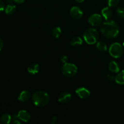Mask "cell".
<instances>
[{
	"instance_id": "obj_1",
	"label": "cell",
	"mask_w": 124,
	"mask_h": 124,
	"mask_svg": "<svg viewBox=\"0 0 124 124\" xmlns=\"http://www.w3.org/2000/svg\"><path fill=\"white\" fill-rule=\"evenodd\" d=\"M100 29L102 34L108 39L115 38L119 33V27L114 21H108L103 23Z\"/></svg>"
},
{
	"instance_id": "obj_2",
	"label": "cell",
	"mask_w": 124,
	"mask_h": 124,
	"mask_svg": "<svg viewBox=\"0 0 124 124\" xmlns=\"http://www.w3.org/2000/svg\"><path fill=\"white\" fill-rule=\"evenodd\" d=\"M31 99L34 105L38 107H44L48 104L50 96L44 91H36L31 96Z\"/></svg>"
},
{
	"instance_id": "obj_3",
	"label": "cell",
	"mask_w": 124,
	"mask_h": 124,
	"mask_svg": "<svg viewBox=\"0 0 124 124\" xmlns=\"http://www.w3.org/2000/svg\"><path fill=\"white\" fill-rule=\"evenodd\" d=\"M99 32L94 28L88 29L83 35L84 40L90 45H93L96 43L99 39Z\"/></svg>"
},
{
	"instance_id": "obj_4",
	"label": "cell",
	"mask_w": 124,
	"mask_h": 124,
	"mask_svg": "<svg viewBox=\"0 0 124 124\" xmlns=\"http://www.w3.org/2000/svg\"><path fill=\"white\" fill-rule=\"evenodd\" d=\"M62 72L66 77L71 78L75 76L78 73V67L75 64L66 62L62 67Z\"/></svg>"
},
{
	"instance_id": "obj_5",
	"label": "cell",
	"mask_w": 124,
	"mask_h": 124,
	"mask_svg": "<svg viewBox=\"0 0 124 124\" xmlns=\"http://www.w3.org/2000/svg\"><path fill=\"white\" fill-rule=\"evenodd\" d=\"M123 52V47L118 42H114L109 47V53L115 58H119L122 56Z\"/></svg>"
},
{
	"instance_id": "obj_6",
	"label": "cell",
	"mask_w": 124,
	"mask_h": 124,
	"mask_svg": "<svg viewBox=\"0 0 124 124\" xmlns=\"http://www.w3.org/2000/svg\"><path fill=\"white\" fill-rule=\"evenodd\" d=\"M88 23L92 26H98L102 23V18L99 14L94 13L89 16Z\"/></svg>"
},
{
	"instance_id": "obj_7",
	"label": "cell",
	"mask_w": 124,
	"mask_h": 124,
	"mask_svg": "<svg viewBox=\"0 0 124 124\" xmlns=\"http://www.w3.org/2000/svg\"><path fill=\"white\" fill-rule=\"evenodd\" d=\"M76 93L81 99H87L90 96V92L85 87H79L76 90Z\"/></svg>"
},
{
	"instance_id": "obj_8",
	"label": "cell",
	"mask_w": 124,
	"mask_h": 124,
	"mask_svg": "<svg viewBox=\"0 0 124 124\" xmlns=\"http://www.w3.org/2000/svg\"><path fill=\"white\" fill-rule=\"evenodd\" d=\"M70 15L75 19H80L83 16V12L82 10L77 6H73L70 10Z\"/></svg>"
},
{
	"instance_id": "obj_9",
	"label": "cell",
	"mask_w": 124,
	"mask_h": 124,
	"mask_svg": "<svg viewBox=\"0 0 124 124\" xmlns=\"http://www.w3.org/2000/svg\"><path fill=\"white\" fill-rule=\"evenodd\" d=\"M71 98V94L69 92H63L61 93L58 98V101L59 103L61 104H66L69 102Z\"/></svg>"
},
{
	"instance_id": "obj_10",
	"label": "cell",
	"mask_w": 124,
	"mask_h": 124,
	"mask_svg": "<svg viewBox=\"0 0 124 124\" xmlns=\"http://www.w3.org/2000/svg\"><path fill=\"white\" fill-rule=\"evenodd\" d=\"M18 116L21 121L24 122H29L31 119V116H30V113L25 110L19 111L18 113Z\"/></svg>"
},
{
	"instance_id": "obj_11",
	"label": "cell",
	"mask_w": 124,
	"mask_h": 124,
	"mask_svg": "<svg viewBox=\"0 0 124 124\" xmlns=\"http://www.w3.org/2000/svg\"><path fill=\"white\" fill-rule=\"evenodd\" d=\"M31 98V94L27 90H23L19 93L18 96V100L22 102H25L28 101Z\"/></svg>"
},
{
	"instance_id": "obj_12",
	"label": "cell",
	"mask_w": 124,
	"mask_h": 124,
	"mask_svg": "<svg viewBox=\"0 0 124 124\" xmlns=\"http://www.w3.org/2000/svg\"><path fill=\"white\" fill-rule=\"evenodd\" d=\"M108 69L110 71L115 73H117L120 71V66L119 64L117 62L113 61L109 63Z\"/></svg>"
},
{
	"instance_id": "obj_13",
	"label": "cell",
	"mask_w": 124,
	"mask_h": 124,
	"mask_svg": "<svg viewBox=\"0 0 124 124\" xmlns=\"http://www.w3.org/2000/svg\"><path fill=\"white\" fill-rule=\"evenodd\" d=\"M27 71L31 75H36L39 71V65L38 64H31L27 68Z\"/></svg>"
},
{
	"instance_id": "obj_14",
	"label": "cell",
	"mask_w": 124,
	"mask_h": 124,
	"mask_svg": "<svg viewBox=\"0 0 124 124\" xmlns=\"http://www.w3.org/2000/svg\"><path fill=\"white\" fill-rule=\"evenodd\" d=\"M101 13L103 17L107 21L109 20L112 17L113 15L112 10L109 7H104L102 10Z\"/></svg>"
},
{
	"instance_id": "obj_15",
	"label": "cell",
	"mask_w": 124,
	"mask_h": 124,
	"mask_svg": "<svg viewBox=\"0 0 124 124\" xmlns=\"http://www.w3.org/2000/svg\"><path fill=\"white\" fill-rule=\"evenodd\" d=\"M115 81L119 85H124V70L117 73V75L115 77Z\"/></svg>"
},
{
	"instance_id": "obj_16",
	"label": "cell",
	"mask_w": 124,
	"mask_h": 124,
	"mask_svg": "<svg viewBox=\"0 0 124 124\" xmlns=\"http://www.w3.org/2000/svg\"><path fill=\"white\" fill-rule=\"evenodd\" d=\"M1 122L4 124H8L12 121V116L9 114H3L0 117Z\"/></svg>"
},
{
	"instance_id": "obj_17",
	"label": "cell",
	"mask_w": 124,
	"mask_h": 124,
	"mask_svg": "<svg viewBox=\"0 0 124 124\" xmlns=\"http://www.w3.org/2000/svg\"><path fill=\"white\" fill-rule=\"evenodd\" d=\"M16 6L13 4H8L5 8V12L7 15H12L15 12Z\"/></svg>"
},
{
	"instance_id": "obj_18",
	"label": "cell",
	"mask_w": 124,
	"mask_h": 124,
	"mask_svg": "<svg viewBox=\"0 0 124 124\" xmlns=\"http://www.w3.org/2000/svg\"><path fill=\"white\" fill-rule=\"evenodd\" d=\"M82 42H83V40L80 36H76L71 39L70 44L72 46H78L82 44Z\"/></svg>"
},
{
	"instance_id": "obj_19",
	"label": "cell",
	"mask_w": 124,
	"mask_h": 124,
	"mask_svg": "<svg viewBox=\"0 0 124 124\" xmlns=\"http://www.w3.org/2000/svg\"><path fill=\"white\" fill-rule=\"evenodd\" d=\"M97 49L101 52H105L107 50V45L103 41H99L96 44Z\"/></svg>"
},
{
	"instance_id": "obj_20",
	"label": "cell",
	"mask_w": 124,
	"mask_h": 124,
	"mask_svg": "<svg viewBox=\"0 0 124 124\" xmlns=\"http://www.w3.org/2000/svg\"><path fill=\"white\" fill-rule=\"evenodd\" d=\"M62 30L59 27H56L52 30V35L55 38H59L61 35Z\"/></svg>"
},
{
	"instance_id": "obj_21",
	"label": "cell",
	"mask_w": 124,
	"mask_h": 124,
	"mask_svg": "<svg viewBox=\"0 0 124 124\" xmlns=\"http://www.w3.org/2000/svg\"><path fill=\"white\" fill-rule=\"evenodd\" d=\"M116 13L120 18L124 19V7H119L116 10Z\"/></svg>"
},
{
	"instance_id": "obj_22",
	"label": "cell",
	"mask_w": 124,
	"mask_h": 124,
	"mask_svg": "<svg viewBox=\"0 0 124 124\" xmlns=\"http://www.w3.org/2000/svg\"><path fill=\"white\" fill-rule=\"evenodd\" d=\"M119 0H107L108 5L110 7H113L118 4Z\"/></svg>"
},
{
	"instance_id": "obj_23",
	"label": "cell",
	"mask_w": 124,
	"mask_h": 124,
	"mask_svg": "<svg viewBox=\"0 0 124 124\" xmlns=\"http://www.w3.org/2000/svg\"><path fill=\"white\" fill-rule=\"evenodd\" d=\"M12 123L14 124H20L21 121L20 119L19 118L18 115H13V116H12Z\"/></svg>"
},
{
	"instance_id": "obj_24",
	"label": "cell",
	"mask_w": 124,
	"mask_h": 124,
	"mask_svg": "<svg viewBox=\"0 0 124 124\" xmlns=\"http://www.w3.org/2000/svg\"><path fill=\"white\" fill-rule=\"evenodd\" d=\"M6 6H5V4L2 0H0V12H2L4 10H5Z\"/></svg>"
},
{
	"instance_id": "obj_25",
	"label": "cell",
	"mask_w": 124,
	"mask_h": 124,
	"mask_svg": "<svg viewBox=\"0 0 124 124\" xmlns=\"http://www.w3.org/2000/svg\"><path fill=\"white\" fill-rule=\"evenodd\" d=\"M67 61H68V57L65 55H63L61 57V61L63 63H66L67 62Z\"/></svg>"
},
{
	"instance_id": "obj_26",
	"label": "cell",
	"mask_w": 124,
	"mask_h": 124,
	"mask_svg": "<svg viewBox=\"0 0 124 124\" xmlns=\"http://www.w3.org/2000/svg\"><path fill=\"white\" fill-rule=\"evenodd\" d=\"M58 121V117L56 116H53L52 118V124H55L56 122Z\"/></svg>"
},
{
	"instance_id": "obj_27",
	"label": "cell",
	"mask_w": 124,
	"mask_h": 124,
	"mask_svg": "<svg viewBox=\"0 0 124 124\" xmlns=\"http://www.w3.org/2000/svg\"><path fill=\"white\" fill-rule=\"evenodd\" d=\"M3 46H4L3 41H2V39L0 38V51L2 49V48H3Z\"/></svg>"
},
{
	"instance_id": "obj_28",
	"label": "cell",
	"mask_w": 124,
	"mask_h": 124,
	"mask_svg": "<svg viewBox=\"0 0 124 124\" xmlns=\"http://www.w3.org/2000/svg\"><path fill=\"white\" fill-rule=\"evenodd\" d=\"M25 0H14V2L18 4H22L25 1Z\"/></svg>"
},
{
	"instance_id": "obj_29",
	"label": "cell",
	"mask_w": 124,
	"mask_h": 124,
	"mask_svg": "<svg viewBox=\"0 0 124 124\" xmlns=\"http://www.w3.org/2000/svg\"><path fill=\"white\" fill-rule=\"evenodd\" d=\"M108 78L109 80H111V81H112L113 79H115V78L114 77L113 75H109L108 76Z\"/></svg>"
},
{
	"instance_id": "obj_30",
	"label": "cell",
	"mask_w": 124,
	"mask_h": 124,
	"mask_svg": "<svg viewBox=\"0 0 124 124\" xmlns=\"http://www.w3.org/2000/svg\"><path fill=\"white\" fill-rule=\"evenodd\" d=\"M6 1H7L8 4H10V3H12L13 1H14V0H6Z\"/></svg>"
},
{
	"instance_id": "obj_31",
	"label": "cell",
	"mask_w": 124,
	"mask_h": 124,
	"mask_svg": "<svg viewBox=\"0 0 124 124\" xmlns=\"http://www.w3.org/2000/svg\"><path fill=\"white\" fill-rule=\"evenodd\" d=\"M76 1H77L78 2H82L85 1V0H75Z\"/></svg>"
},
{
	"instance_id": "obj_32",
	"label": "cell",
	"mask_w": 124,
	"mask_h": 124,
	"mask_svg": "<svg viewBox=\"0 0 124 124\" xmlns=\"http://www.w3.org/2000/svg\"><path fill=\"white\" fill-rule=\"evenodd\" d=\"M123 46L124 47V41L123 42Z\"/></svg>"
}]
</instances>
